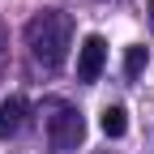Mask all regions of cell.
Returning a JSON list of instances; mask_svg holds the SVG:
<instances>
[{"label":"cell","mask_w":154,"mask_h":154,"mask_svg":"<svg viewBox=\"0 0 154 154\" xmlns=\"http://www.w3.org/2000/svg\"><path fill=\"white\" fill-rule=\"evenodd\" d=\"M103 64H107V43H103V34H90L82 43V56H77V77L82 82H99Z\"/></svg>","instance_id":"obj_3"},{"label":"cell","mask_w":154,"mask_h":154,"mask_svg":"<svg viewBox=\"0 0 154 154\" xmlns=\"http://www.w3.org/2000/svg\"><path fill=\"white\" fill-rule=\"evenodd\" d=\"M26 47H30V56L43 69H60L64 56H69V47H73V17L60 13V9L38 13L26 26Z\"/></svg>","instance_id":"obj_1"},{"label":"cell","mask_w":154,"mask_h":154,"mask_svg":"<svg viewBox=\"0 0 154 154\" xmlns=\"http://www.w3.org/2000/svg\"><path fill=\"white\" fill-rule=\"evenodd\" d=\"M26 111H30V103L22 99V94H9V99L0 103V141H9V137H17V133H22Z\"/></svg>","instance_id":"obj_4"},{"label":"cell","mask_w":154,"mask_h":154,"mask_svg":"<svg viewBox=\"0 0 154 154\" xmlns=\"http://www.w3.org/2000/svg\"><path fill=\"white\" fill-rule=\"evenodd\" d=\"M82 137H86L82 111L69 107V103H56L51 116H47V141H51V150H56V154H69V150L82 146Z\"/></svg>","instance_id":"obj_2"},{"label":"cell","mask_w":154,"mask_h":154,"mask_svg":"<svg viewBox=\"0 0 154 154\" xmlns=\"http://www.w3.org/2000/svg\"><path fill=\"white\" fill-rule=\"evenodd\" d=\"M99 124H103L107 137H124V133H128V111H124V107H107Z\"/></svg>","instance_id":"obj_5"},{"label":"cell","mask_w":154,"mask_h":154,"mask_svg":"<svg viewBox=\"0 0 154 154\" xmlns=\"http://www.w3.org/2000/svg\"><path fill=\"white\" fill-rule=\"evenodd\" d=\"M150 26H154V0H150Z\"/></svg>","instance_id":"obj_8"},{"label":"cell","mask_w":154,"mask_h":154,"mask_svg":"<svg viewBox=\"0 0 154 154\" xmlns=\"http://www.w3.org/2000/svg\"><path fill=\"white\" fill-rule=\"evenodd\" d=\"M5 43H9V34H5V22H0V51H5Z\"/></svg>","instance_id":"obj_7"},{"label":"cell","mask_w":154,"mask_h":154,"mask_svg":"<svg viewBox=\"0 0 154 154\" xmlns=\"http://www.w3.org/2000/svg\"><path fill=\"white\" fill-rule=\"evenodd\" d=\"M141 69H146V47H128L124 51V73L128 77H141Z\"/></svg>","instance_id":"obj_6"}]
</instances>
